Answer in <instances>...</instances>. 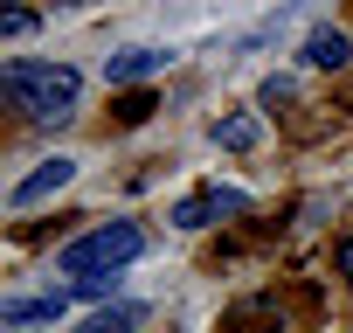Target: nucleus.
<instances>
[{
  "mask_svg": "<svg viewBox=\"0 0 353 333\" xmlns=\"http://www.w3.org/2000/svg\"><path fill=\"white\" fill-rule=\"evenodd\" d=\"M0 84H8L14 111L35 118V125H63L77 111V97H83V77L70 63H28V56H14L8 70H0Z\"/></svg>",
  "mask_w": 353,
  "mask_h": 333,
  "instance_id": "nucleus-1",
  "label": "nucleus"
},
{
  "mask_svg": "<svg viewBox=\"0 0 353 333\" xmlns=\"http://www.w3.org/2000/svg\"><path fill=\"white\" fill-rule=\"evenodd\" d=\"M145 250V229L139 222H97L90 236H77V243H63V271L70 278H97V271H125L132 257Z\"/></svg>",
  "mask_w": 353,
  "mask_h": 333,
  "instance_id": "nucleus-2",
  "label": "nucleus"
},
{
  "mask_svg": "<svg viewBox=\"0 0 353 333\" xmlns=\"http://www.w3.org/2000/svg\"><path fill=\"white\" fill-rule=\"evenodd\" d=\"M70 174H77V160H63V153H56V160H35V174H21L8 202H14V209H35V202L63 195V188H70Z\"/></svg>",
  "mask_w": 353,
  "mask_h": 333,
  "instance_id": "nucleus-3",
  "label": "nucleus"
},
{
  "mask_svg": "<svg viewBox=\"0 0 353 333\" xmlns=\"http://www.w3.org/2000/svg\"><path fill=\"white\" fill-rule=\"evenodd\" d=\"M250 202L236 195V188H201V195H188L181 209H173V222L181 229H208V222H222V216H243Z\"/></svg>",
  "mask_w": 353,
  "mask_h": 333,
  "instance_id": "nucleus-4",
  "label": "nucleus"
},
{
  "mask_svg": "<svg viewBox=\"0 0 353 333\" xmlns=\"http://www.w3.org/2000/svg\"><path fill=\"white\" fill-rule=\"evenodd\" d=\"M166 63H173L166 49H118V56L104 63V77H111V84H139V77H159Z\"/></svg>",
  "mask_w": 353,
  "mask_h": 333,
  "instance_id": "nucleus-5",
  "label": "nucleus"
},
{
  "mask_svg": "<svg viewBox=\"0 0 353 333\" xmlns=\"http://www.w3.org/2000/svg\"><path fill=\"white\" fill-rule=\"evenodd\" d=\"M63 305H70V292H56V298H8L0 305V326H42V319H63Z\"/></svg>",
  "mask_w": 353,
  "mask_h": 333,
  "instance_id": "nucleus-6",
  "label": "nucleus"
},
{
  "mask_svg": "<svg viewBox=\"0 0 353 333\" xmlns=\"http://www.w3.org/2000/svg\"><path fill=\"white\" fill-rule=\"evenodd\" d=\"M346 56H353L346 28H312V35H305V63H312V70H339Z\"/></svg>",
  "mask_w": 353,
  "mask_h": 333,
  "instance_id": "nucleus-7",
  "label": "nucleus"
},
{
  "mask_svg": "<svg viewBox=\"0 0 353 333\" xmlns=\"http://www.w3.org/2000/svg\"><path fill=\"white\" fill-rule=\"evenodd\" d=\"M208 132H215V146H229V153H250V146L263 139V125H256L250 111H229V118H215Z\"/></svg>",
  "mask_w": 353,
  "mask_h": 333,
  "instance_id": "nucleus-8",
  "label": "nucleus"
},
{
  "mask_svg": "<svg viewBox=\"0 0 353 333\" xmlns=\"http://www.w3.org/2000/svg\"><path fill=\"white\" fill-rule=\"evenodd\" d=\"M145 118H152V97H145V91L118 97V125H145Z\"/></svg>",
  "mask_w": 353,
  "mask_h": 333,
  "instance_id": "nucleus-9",
  "label": "nucleus"
},
{
  "mask_svg": "<svg viewBox=\"0 0 353 333\" xmlns=\"http://www.w3.org/2000/svg\"><path fill=\"white\" fill-rule=\"evenodd\" d=\"M132 319H139V312H132V305H125V312H97V319H90V326H83V333H125V326H132Z\"/></svg>",
  "mask_w": 353,
  "mask_h": 333,
  "instance_id": "nucleus-10",
  "label": "nucleus"
},
{
  "mask_svg": "<svg viewBox=\"0 0 353 333\" xmlns=\"http://www.w3.org/2000/svg\"><path fill=\"white\" fill-rule=\"evenodd\" d=\"M0 28H8V35H28V28H35V8H8V15H0Z\"/></svg>",
  "mask_w": 353,
  "mask_h": 333,
  "instance_id": "nucleus-11",
  "label": "nucleus"
}]
</instances>
